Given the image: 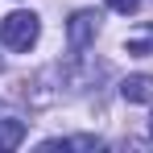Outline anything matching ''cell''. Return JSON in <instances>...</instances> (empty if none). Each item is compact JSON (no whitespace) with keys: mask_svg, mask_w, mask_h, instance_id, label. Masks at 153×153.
Listing matches in <instances>:
<instances>
[{"mask_svg":"<svg viewBox=\"0 0 153 153\" xmlns=\"http://www.w3.org/2000/svg\"><path fill=\"white\" fill-rule=\"evenodd\" d=\"M37 33H42V21L33 17V13H25V8H17V13H8L4 21H0V42L8 46V50L25 54L33 42H37Z\"/></svg>","mask_w":153,"mask_h":153,"instance_id":"obj_1","label":"cell"},{"mask_svg":"<svg viewBox=\"0 0 153 153\" xmlns=\"http://www.w3.org/2000/svg\"><path fill=\"white\" fill-rule=\"evenodd\" d=\"M100 25H103V13L100 8H79L75 17L66 21V46L71 54H83L95 37H100Z\"/></svg>","mask_w":153,"mask_h":153,"instance_id":"obj_2","label":"cell"},{"mask_svg":"<svg viewBox=\"0 0 153 153\" xmlns=\"http://www.w3.org/2000/svg\"><path fill=\"white\" fill-rule=\"evenodd\" d=\"M124 103H153V75H128L120 83Z\"/></svg>","mask_w":153,"mask_h":153,"instance_id":"obj_3","label":"cell"},{"mask_svg":"<svg viewBox=\"0 0 153 153\" xmlns=\"http://www.w3.org/2000/svg\"><path fill=\"white\" fill-rule=\"evenodd\" d=\"M21 141H25V120L4 116V120H0V149H17Z\"/></svg>","mask_w":153,"mask_h":153,"instance_id":"obj_4","label":"cell"},{"mask_svg":"<svg viewBox=\"0 0 153 153\" xmlns=\"http://www.w3.org/2000/svg\"><path fill=\"white\" fill-rule=\"evenodd\" d=\"M124 50L128 54H153V25H141L124 37Z\"/></svg>","mask_w":153,"mask_h":153,"instance_id":"obj_5","label":"cell"},{"mask_svg":"<svg viewBox=\"0 0 153 153\" xmlns=\"http://www.w3.org/2000/svg\"><path fill=\"white\" fill-rule=\"evenodd\" d=\"M100 137H58V141H46L42 149H100Z\"/></svg>","mask_w":153,"mask_h":153,"instance_id":"obj_6","label":"cell"},{"mask_svg":"<svg viewBox=\"0 0 153 153\" xmlns=\"http://www.w3.org/2000/svg\"><path fill=\"white\" fill-rule=\"evenodd\" d=\"M108 8H116L120 17H132V13L141 8V0H108Z\"/></svg>","mask_w":153,"mask_h":153,"instance_id":"obj_7","label":"cell"},{"mask_svg":"<svg viewBox=\"0 0 153 153\" xmlns=\"http://www.w3.org/2000/svg\"><path fill=\"white\" fill-rule=\"evenodd\" d=\"M149 137H153V116H149Z\"/></svg>","mask_w":153,"mask_h":153,"instance_id":"obj_8","label":"cell"},{"mask_svg":"<svg viewBox=\"0 0 153 153\" xmlns=\"http://www.w3.org/2000/svg\"><path fill=\"white\" fill-rule=\"evenodd\" d=\"M0 71H4V62H0Z\"/></svg>","mask_w":153,"mask_h":153,"instance_id":"obj_9","label":"cell"}]
</instances>
